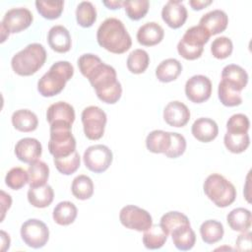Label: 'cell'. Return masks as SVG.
I'll use <instances>...</instances> for the list:
<instances>
[{"label":"cell","instance_id":"obj_1","mask_svg":"<svg viewBox=\"0 0 252 252\" xmlns=\"http://www.w3.org/2000/svg\"><path fill=\"white\" fill-rule=\"evenodd\" d=\"M87 79L101 101L113 104L121 97L122 87L117 80L116 71L113 67L101 62L91 72Z\"/></svg>","mask_w":252,"mask_h":252},{"label":"cell","instance_id":"obj_2","mask_svg":"<svg viewBox=\"0 0 252 252\" xmlns=\"http://www.w3.org/2000/svg\"><path fill=\"white\" fill-rule=\"evenodd\" d=\"M98 44L109 52L121 54L132 45V39L123 23L116 18L105 19L97 29Z\"/></svg>","mask_w":252,"mask_h":252},{"label":"cell","instance_id":"obj_3","mask_svg":"<svg viewBox=\"0 0 252 252\" xmlns=\"http://www.w3.org/2000/svg\"><path fill=\"white\" fill-rule=\"evenodd\" d=\"M74 67L68 61L55 62L37 83L38 93L45 97L58 94L65 88L66 83L73 77Z\"/></svg>","mask_w":252,"mask_h":252},{"label":"cell","instance_id":"obj_4","mask_svg":"<svg viewBox=\"0 0 252 252\" xmlns=\"http://www.w3.org/2000/svg\"><path fill=\"white\" fill-rule=\"evenodd\" d=\"M46 56V51L42 44L31 43L13 56L11 66L18 75L31 76L43 66Z\"/></svg>","mask_w":252,"mask_h":252},{"label":"cell","instance_id":"obj_5","mask_svg":"<svg viewBox=\"0 0 252 252\" xmlns=\"http://www.w3.org/2000/svg\"><path fill=\"white\" fill-rule=\"evenodd\" d=\"M207 197L220 208L231 205L236 198V189L231 182L220 174L209 175L203 185Z\"/></svg>","mask_w":252,"mask_h":252},{"label":"cell","instance_id":"obj_6","mask_svg":"<svg viewBox=\"0 0 252 252\" xmlns=\"http://www.w3.org/2000/svg\"><path fill=\"white\" fill-rule=\"evenodd\" d=\"M210 33L202 26H194L188 29L177 44V51L186 60L199 58L204 50V45L209 41Z\"/></svg>","mask_w":252,"mask_h":252},{"label":"cell","instance_id":"obj_7","mask_svg":"<svg viewBox=\"0 0 252 252\" xmlns=\"http://www.w3.org/2000/svg\"><path fill=\"white\" fill-rule=\"evenodd\" d=\"M71 127L64 124L50 125L48 150L54 158H64L76 151V140Z\"/></svg>","mask_w":252,"mask_h":252},{"label":"cell","instance_id":"obj_8","mask_svg":"<svg viewBox=\"0 0 252 252\" xmlns=\"http://www.w3.org/2000/svg\"><path fill=\"white\" fill-rule=\"evenodd\" d=\"M82 123L84 133L90 140H98L103 136L106 124V114L98 106L91 105L82 112Z\"/></svg>","mask_w":252,"mask_h":252},{"label":"cell","instance_id":"obj_9","mask_svg":"<svg viewBox=\"0 0 252 252\" xmlns=\"http://www.w3.org/2000/svg\"><path fill=\"white\" fill-rule=\"evenodd\" d=\"M21 237L29 247L38 249L47 243L49 229L43 221L36 219H30L21 226Z\"/></svg>","mask_w":252,"mask_h":252},{"label":"cell","instance_id":"obj_10","mask_svg":"<svg viewBox=\"0 0 252 252\" xmlns=\"http://www.w3.org/2000/svg\"><path fill=\"white\" fill-rule=\"evenodd\" d=\"M84 163L86 167L95 173L105 171L112 162V152L104 145H94L84 153Z\"/></svg>","mask_w":252,"mask_h":252},{"label":"cell","instance_id":"obj_11","mask_svg":"<svg viewBox=\"0 0 252 252\" xmlns=\"http://www.w3.org/2000/svg\"><path fill=\"white\" fill-rule=\"evenodd\" d=\"M119 220L126 228L137 231H145L153 224L150 213L134 205L123 207L119 213Z\"/></svg>","mask_w":252,"mask_h":252},{"label":"cell","instance_id":"obj_12","mask_svg":"<svg viewBox=\"0 0 252 252\" xmlns=\"http://www.w3.org/2000/svg\"><path fill=\"white\" fill-rule=\"evenodd\" d=\"M185 94L192 102L202 103L212 94V82L204 75L192 76L185 84Z\"/></svg>","mask_w":252,"mask_h":252},{"label":"cell","instance_id":"obj_13","mask_svg":"<svg viewBox=\"0 0 252 252\" xmlns=\"http://www.w3.org/2000/svg\"><path fill=\"white\" fill-rule=\"evenodd\" d=\"M33 17L32 12L27 8H13L7 11L2 19L1 25L9 32H20L31 26Z\"/></svg>","mask_w":252,"mask_h":252},{"label":"cell","instance_id":"obj_14","mask_svg":"<svg viewBox=\"0 0 252 252\" xmlns=\"http://www.w3.org/2000/svg\"><path fill=\"white\" fill-rule=\"evenodd\" d=\"M187 9L181 1L170 0L161 10V18L171 29L182 27L187 20Z\"/></svg>","mask_w":252,"mask_h":252},{"label":"cell","instance_id":"obj_15","mask_svg":"<svg viewBox=\"0 0 252 252\" xmlns=\"http://www.w3.org/2000/svg\"><path fill=\"white\" fill-rule=\"evenodd\" d=\"M46 119L49 125L64 124L72 126L75 121L74 107L65 101L55 102L47 108Z\"/></svg>","mask_w":252,"mask_h":252},{"label":"cell","instance_id":"obj_16","mask_svg":"<svg viewBox=\"0 0 252 252\" xmlns=\"http://www.w3.org/2000/svg\"><path fill=\"white\" fill-rule=\"evenodd\" d=\"M42 147L38 140L34 138H24L18 141L15 146V155L19 160L32 163L41 156Z\"/></svg>","mask_w":252,"mask_h":252},{"label":"cell","instance_id":"obj_17","mask_svg":"<svg viewBox=\"0 0 252 252\" xmlns=\"http://www.w3.org/2000/svg\"><path fill=\"white\" fill-rule=\"evenodd\" d=\"M164 121L172 127H183L190 119V110L178 100L169 102L163 109Z\"/></svg>","mask_w":252,"mask_h":252},{"label":"cell","instance_id":"obj_18","mask_svg":"<svg viewBox=\"0 0 252 252\" xmlns=\"http://www.w3.org/2000/svg\"><path fill=\"white\" fill-rule=\"evenodd\" d=\"M228 24V17L222 10H213L205 14L199 22V25L205 28L210 35L222 32Z\"/></svg>","mask_w":252,"mask_h":252},{"label":"cell","instance_id":"obj_19","mask_svg":"<svg viewBox=\"0 0 252 252\" xmlns=\"http://www.w3.org/2000/svg\"><path fill=\"white\" fill-rule=\"evenodd\" d=\"M191 132L194 138L198 141L209 143L217 138L219 134V127L215 120L207 117H201L194 121Z\"/></svg>","mask_w":252,"mask_h":252},{"label":"cell","instance_id":"obj_20","mask_svg":"<svg viewBox=\"0 0 252 252\" xmlns=\"http://www.w3.org/2000/svg\"><path fill=\"white\" fill-rule=\"evenodd\" d=\"M221 81L240 93L248 83V74L242 67L235 64H229L222 69Z\"/></svg>","mask_w":252,"mask_h":252},{"label":"cell","instance_id":"obj_21","mask_svg":"<svg viewBox=\"0 0 252 252\" xmlns=\"http://www.w3.org/2000/svg\"><path fill=\"white\" fill-rule=\"evenodd\" d=\"M47 40L51 49L58 53H65L69 51L72 44L69 31L60 25L54 26L49 30Z\"/></svg>","mask_w":252,"mask_h":252},{"label":"cell","instance_id":"obj_22","mask_svg":"<svg viewBox=\"0 0 252 252\" xmlns=\"http://www.w3.org/2000/svg\"><path fill=\"white\" fill-rule=\"evenodd\" d=\"M164 36V31L156 22H149L139 28L137 40L144 46H153L159 43Z\"/></svg>","mask_w":252,"mask_h":252},{"label":"cell","instance_id":"obj_23","mask_svg":"<svg viewBox=\"0 0 252 252\" xmlns=\"http://www.w3.org/2000/svg\"><path fill=\"white\" fill-rule=\"evenodd\" d=\"M181 71V63L175 58H168L158 64L156 69V76L159 82L169 83L176 80Z\"/></svg>","mask_w":252,"mask_h":252},{"label":"cell","instance_id":"obj_24","mask_svg":"<svg viewBox=\"0 0 252 252\" xmlns=\"http://www.w3.org/2000/svg\"><path fill=\"white\" fill-rule=\"evenodd\" d=\"M54 198V192L50 185L30 187L28 191V200L35 208L48 207Z\"/></svg>","mask_w":252,"mask_h":252},{"label":"cell","instance_id":"obj_25","mask_svg":"<svg viewBox=\"0 0 252 252\" xmlns=\"http://www.w3.org/2000/svg\"><path fill=\"white\" fill-rule=\"evenodd\" d=\"M170 142V132L154 130L147 136L146 147L154 154H164L169 149Z\"/></svg>","mask_w":252,"mask_h":252},{"label":"cell","instance_id":"obj_26","mask_svg":"<svg viewBox=\"0 0 252 252\" xmlns=\"http://www.w3.org/2000/svg\"><path fill=\"white\" fill-rule=\"evenodd\" d=\"M12 124L21 132H32L37 128V116L29 109H19L12 115Z\"/></svg>","mask_w":252,"mask_h":252},{"label":"cell","instance_id":"obj_27","mask_svg":"<svg viewBox=\"0 0 252 252\" xmlns=\"http://www.w3.org/2000/svg\"><path fill=\"white\" fill-rule=\"evenodd\" d=\"M174 246L178 250L186 251L193 248L196 242V234L190 224H185L177 227L171 233Z\"/></svg>","mask_w":252,"mask_h":252},{"label":"cell","instance_id":"obj_28","mask_svg":"<svg viewBox=\"0 0 252 252\" xmlns=\"http://www.w3.org/2000/svg\"><path fill=\"white\" fill-rule=\"evenodd\" d=\"M226 221L232 230L244 232L251 226V213L244 208H236L226 216Z\"/></svg>","mask_w":252,"mask_h":252},{"label":"cell","instance_id":"obj_29","mask_svg":"<svg viewBox=\"0 0 252 252\" xmlns=\"http://www.w3.org/2000/svg\"><path fill=\"white\" fill-rule=\"evenodd\" d=\"M77 207L69 201H63L56 205L53 209V220L59 225H69L77 218Z\"/></svg>","mask_w":252,"mask_h":252},{"label":"cell","instance_id":"obj_30","mask_svg":"<svg viewBox=\"0 0 252 252\" xmlns=\"http://www.w3.org/2000/svg\"><path fill=\"white\" fill-rule=\"evenodd\" d=\"M167 236V233L164 231L160 224H152L151 227L144 231L143 243L148 249H159L166 242Z\"/></svg>","mask_w":252,"mask_h":252},{"label":"cell","instance_id":"obj_31","mask_svg":"<svg viewBox=\"0 0 252 252\" xmlns=\"http://www.w3.org/2000/svg\"><path fill=\"white\" fill-rule=\"evenodd\" d=\"M224 233L223 225L216 220H205L200 226V234L202 240L207 244H214L219 242Z\"/></svg>","mask_w":252,"mask_h":252},{"label":"cell","instance_id":"obj_32","mask_svg":"<svg viewBox=\"0 0 252 252\" xmlns=\"http://www.w3.org/2000/svg\"><path fill=\"white\" fill-rule=\"evenodd\" d=\"M30 187H37L45 185L49 177V167L41 160H35L30 163L28 168Z\"/></svg>","mask_w":252,"mask_h":252},{"label":"cell","instance_id":"obj_33","mask_svg":"<svg viewBox=\"0 0 252 252\" xmlns=\"http://www.w3.org/2000/svg\"><path fill=\"white\" fill-rule=\"evenodd\" d=\"M72 194L79 200H88L94 194V183L93 180L85 175H78L73 179L71 185Z\"/></svg>","mask_w":252,"mask_h":252},{"label":"cell","instance_id":"obj_34","mask_svg":"<svg viewBox=\"0 0 252 252\" xmlns=\"http://www.w3.org/2000/svg\"><path fill=\"white\" fill-rule=\"evenodd\" d=\"M223 143L225 148L233 153H243L250 144L248 133H229L226 132L223 137Z\"/></svg>","mask_w":252,"mask_h":252},{"label":"cell","instance_id":"obj_35","mask_svg":"<svg viewBox=\"0 0 252 252\" xmlns=\"http://www.w3.org/2000/svg\"><path fill=\"white\" fill-rule=\"evenodd\" d=\"M150 63V57L146 50L135 49L127 58V68L133 74H142L146 71Z\"/></svg>","mask_w":252,"mask_h":252},{"label":"cell","instance_id":"obj_36","mask_svg":"<svg viewBox=\"0 0 252 252\" xmlns=\"http://www.w3.org/2000/svg\"><path fill=\"white\" fill-rule=\"evenodd\" d=\"M76 20L83 28L92 27L96 20V10L89 1L81 2L76 9Z\"/></svg>","mask_w":252,"mask_h":252},{"label":"cell","instance_id":"obj_37","mask_svg":"<svg viewBox=\"0 0 252 252\" xmlns=\"http://www.w3.org/2000/svg\"><path fill=\"white\" fill-rule=\"evenodd\" d=\"M159 224L167 233V235H169L177 227L185 224H190V221L184 214L176 211H171L161 217Z\"/></svg>","mask_w":252,"mask_h":252},{"label":"cell","instance_id":"obj_38","mask_svg":"<svg viewBox=\"0 0 252 252\" xmlns=\"http://www.w3.org/2000/svg\"><path fill=\"white\" fill-rule=\"evenodd\" d=\"M53 161L57 170L60 173L64 175H70L76 172L77 169L80 167L81 158L77 151H75L70 156L64 158H54Z\"/></svg>","mask_w":252,"mask_h":252},{"label":"cell","instance_id":"obj_39","mask_svg":"<svg viewBox=\"0 0 252 252\" xmlns=\"http://www.w3.org/2000/svg\"><path fill=\"white\" fill-rule=\"evenodd\" d=\"M37 12L47 20L59 18L63 12L64 1H35Z\"/></svg>","mask_w":252,"mask_h":252},{"label":"cell","instance_id":"obj_40","mask_svg":"<svg viewBox=\"0 0 252 252\" xmlns=\"http://www.w3.org/2000/svg\"><path fill=\"white\" fill-rule=\"evenodd\" d=\"M218 94L220 102L225 106H237L242 102L240 93L230 88L223 81H220L219 84Z\"/></svg>","mask_w":252,"mask_h":252},{"label":"cell","instance_id":"obj_41","mask_svg":"<svg viewBox=\"0 0 252 252\" xmlns=\"http://www.w3.org/2000/svg\"><path fill=\"white\" fill-rule=\"evenodd\" d=\"M123 6L127 16L134 21H138L146 16L149 11L150 2L148 0H126Z\"/></svg>","mask_w":252,"mask_h":252},{"label":"cell","instance_id":"obj_42","mask_svg":"<svg viewBox=\"0 0 252 252\" xmlns=\"http://www.w3.org/2000/svg\"><path fill=\"white\" fill-rule=\"evenodd\" d=\"M28 182L29 173L22 167L11 168L5 176L6 185L13 190H19L23 188Z\"/></svg>","mask_w":252,"mask_h":252},{"label":"cell","instance_id":"obj_43","mask_svg":"<svg viewBox=\"0 0 252 252\" xmlns=\"http://www.w3.org/2000/svg\"><path fill=\"white\" fill-rule=\"evenodd\" d=\"M233 49V44L230 38L226 36L217 37L211 44V52L217 59L227 58Z\"/></svg>","mask_w":252,"mask_h":252},{"label":"cell","instance_id":"obj_44","mask_svg":"<svg viewBox=\"0 0 252 252\" xmlns=\"http://www.w3.org/2000/svg\"><path fill=\"white\" fill-rule=\"evenodd\" d=\"M250 122L246 115L236 113L231 115L226 122V132L229 133H247Z\"/></svg>","mask_w":252,"mask_h":252},{"label":"cell","instance_id":"obj_45","mask_svg":"<svg viewBox=\"0 0 252 252\" xmlns=\"http://www.w3.org/2000/svg\"><path fill=\"white\" fill-rule=\"evenodd\" d=\"M170 147L164 155L169 158H176L184 154L186 150V140L181 134L175 132H170Z\"/></svg>","mask_w":252,"mask_h":252},{"label":"cell","instance_id":"obj_46","mask_svg":"<svg viewBox=\"0 0 252 252\" xmlns=\"http://www.w3.org/2000/svg\"><path fill=\"white\" fill-rule=\"evenodd\" d=\"M102 61L98 56L92 53H86L78 59V67L82 75L87 78L89 74Z\"/></svg>","mask_w":252,"mask_h":252},{"label":"cell","instance_id":"obj_47","mask_svg":"<svg viewBox=\"0 0 252 252\" xmlns=\"http://www.w3.org/2000/svg\"><path fill=\"white\" fill-rule=\"evenodd\" d=\"M251 236L250 231H244L238 235L235 241V248L238 251H250L251 250Z\"/></svg>","mask_w":252,"mask_h":252},{"label":"cell","instance_id":"obj_48","mask_svg":"<svg viewBox=\"0 0 252 252\" xmlns=\"http://www.w3.org/2000/svg\"><path fill=\"white\" fill-rule=\"evenodd\" d=\"M11 204H12L11 196L9 194H6L4 191H1V213H2L1 221L5 217L6 211L11 207Z\"/></svg>","mask_w":252,"mask_h":252},{"label":"cell","instance_id":"obj_49","mask_svg":"<svg viewBox=\"0 0 252 252\" xmlns=\"http://www.w3.org/2000/svg\"><path fill=\"white\" fill-rule=\"evenodd\" d=\"M212 0H191L189 1V4L193 10H202L203 8L212 4Z\"/></svg>","mask_w":252,"mask_h":252},{"label":"cell","instance_id":"obj_50","mask_svg":"<svg viewBox=\"0 0 252 252\" xmlns=\"http://www.w3.org/2000/svg\"><path fill=\"white\" fill-rule=\"evenodd\" d=\"M103 4L111 10H115V9H119L122 7L123 5V1L121 0H113V1H103Z\"/></svg>","mask_w":252,"mask_h":252},{"label":"cell","instance_id":"obj_51","mask_svg":"<svg viewBox=\"0 0 252 252\" xmlns=\"http://www.w3.org/2000/svg\"><path fill=\"white\" fill-rule=\"evenodd\" d=\"M1 238H2V251H6L10 247V237L9 234H7L5 231L1 230Z\"/></svg>","mask_w":252,"mask_h":252},{"label":"cell","instance_id":"obj_52","mask_svg":"<svg viewBox=\"0 0 252 252\" xmlns=\"http://www.w3.org/2000/svg\"><path fill=\"white\" fill-rule=\"evenodd\" d=\"M0 29H1V42H4L5 39L9 36V32L2 26H0Z\"/></svg>","mask_w":252,"mask_h":252}]
</instances>
